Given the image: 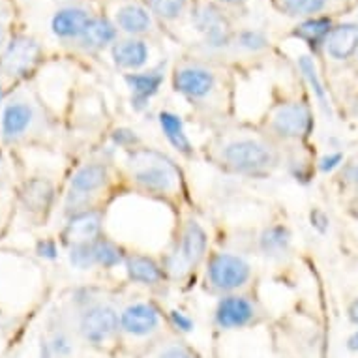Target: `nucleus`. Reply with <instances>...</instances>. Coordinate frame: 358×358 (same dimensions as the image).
<instances>
[{"label":"nucleus","instance_id":"4","mask_svg":"<svg viewBox=\"0 0 358 358\" xmlns=\"http://www.w3.org/2000/svg\"><path fill=\"white\" fill-rule=\"evenodd\" d=\"M118 324H120V319H118L117 311L113 310L111 306L98 304L90 306L83 311L79 329L87 341L103 343L117 332Z\"/></svg>","mask_w":358,"mask_h":358},{"label":"nucleus","instance_id":"23","mask_svg":"<svg viewBox=\"0 0 358 358\" xmlns=\"http://www.w3.org/2000/svg\"><path fill=\"white\" fill-rule=\"evenodd\" d=\"M117 38V29L109 19H90L87 30L83 32L81 43L87 49H101Z\"/></svg>","mask_w":358,"mask_h":358},{"label":"nucleus","instance_id":"21","mask_svg":"<svg viewBox=\"0 0 358 358\" xmlns=\"http://www.w3.org/2000/svg\"><path fill=\"white\" fill-rule=\"evenodd\" d=\"M259 248L266 257L282 259L291 248V233L283 225H271L259 236Z\"/></svg>","mask_w":358,"mask_h":358},{"label":"nucleus","instance_id":"5","mask_svg":"<svg viewBox=\"0 0 358 358\" xmlns=\"http://www.w3.org/2000/svg\"><path fill=\"white\" fill-rule=\"evenodd\" d=\"M272 129L282 139H302L310 134L311 113L306 103H285L272 117Z\"/></svg>","mask_w":358,"mask_h":358},{"label":"nucleus","instance_id":"12","mask_svg":"<svg viewBox=\"0 0 358 358\" xmlns=\"http://www.w3.org/2000/svg\"><path fill=\"white\" fill-rule=\"evenodd\" d=\"M101 214L98 210H83L70 216L64 229V238L70 246L90 244L100 236Z\"/></svg>","mask_w":358,"mask_h":358},{"label":"nucleus","instance_id":"26","mask_svg":"<svg viewBox=\"0 0 358 358\" xmlns=\"http://www.w3.org/2000/svg\"><path fill=\"white\" fill-rule=\"evenodd\" d=\"M92 255H94V263L103 268H113V266L124 263V259H126L122 250L115 242L103 238V236H98L92 242Z\"/></svg>","mask_w":358,"mask_h":358},{"label":"nucleus","instance_id":"30","mask_svg":"<svg viewBox=\"0 0 358 358\" xmlns=\"http://www.w3.org/2000/svg\"><path fill=\"white\" fill-rule=\"evenodd\" d=\"M70 263L79 271H88L94 266V255H92V242L90 244H77L70 250Z\"/></svg>","mask_w":358,"mask_h":358},{"label":"nucleus","instance_id":"29","mask_svg":"<svg viewBox=\"0 0 358 358\" xmlns=\"http://www.w3.org/2000/svg\"><path fill=\"white\" fill-rule=\"evenodd\" d=\"M327 6V0H283L285 12L291 15H313Z\"/></svg>","mask_w":358,"mask_h":358},{"label":"nucleus","instance_id":"45","mask_svg":"<svg viewBox=\"0 0 358 358\" xmlns=\"http://www.w3.org/2000/svg\"><path fill=\"white\" fill-rule=\"evenodd\" d=\"M0 43H2V30H0Z\"/></svg>","mask_w":358,"mask_h":358},{"label":"nucleus","instance_id":"22","mask_svg":"<svg viewBox=\"0 0 358 358\" xmlns=\"http://www.w3.org/2000/svg\"><path fill=\"white\" fill-rule=\"evenodd\" d=\"M23 205L30 212H45L53 201V184L45 178H34L24 184L21 194Z\"/></svg>","mask_w":358,"mask_h":358},{"label":"nucleus","instance_id":"15","mask_svg":"<svg viewBox=\"0 0 358 358\" xmlns=\"http://www.w3.org/2000/svg\"><path fill=\"white\" fill-rule=\"evenodd\" d=\"M206 246H208L206 231L197 222H188L182 233L180 248H178V253L184 259V263L188 266H194V264L199 263L201 259L205 257Z\"/></svg>","mask_w":358,"mask_h":358},{"label":"nucleus","instance_id":"33","mask_svg":"<svg viewBox=\"0 0 358 358\" xmlns=\"http://www.w3.org/2000/svg\"><path fill=\"white\" fill-rule=\"evenodd\" d=\"M169 319H171V323H173V327L180 330V332H192L195 327L194 321H192V317H188L184 311L173 310L169 313Z\"/></svg>","mask_w":358,"mask_h":358},{"label":"nucleus","instance_id":"7","mask_svg":"<svg viewBox=\"0 0 358 358\" xmlns=\"http://www.w3.org/2000/svg\"><path fill=\"white\" fill-rule=\"evenodd\" d=\"M216 87V76L206 68L188 66L175 73V90L189 100H203Z\"/></svg>","mask_w":358,"mask_h":358},{"label":"nucleus","instance_id":"14","mask_svg":"<svg viewBox=\"0 0 358 358\" xmlns=\"http://www.w3.org/2000/svg\"><path fill=\"white\" fill-rule=\"evenodd\" d=\"M327 53L336 60L349 59L358 49V24L345 23L334 27L324 41Z\"/></svg>","mask_w":358,"mask_h":358},{"label":"nucleus","instance_id":"10","mask_svg":"<svg viewBox=\"0 0 358 358\" xmlns=\"http://www.w3.org/2000/svg\"><path fill=\"white\" fill-rule=\"evenodd\" d=\"M164 83V68L143 71V73H128L126 85L131 90V107L136 111L147 109L148 101L159 92V87Z\"/></svg>","mask_w":358,"mask_h":358},{"label":"nucleus","instance_id":"3","mask_svg":"<svg viewBox=\"0 0 358 358\" xmlns=\"http://www.w3.org/2000/svg\"><path fill=\"white\" fill-rule=\"evenodd\" d=\"M143 159L134 171V180L147 192L165 194L175 188L176 171L167 159L158 152H143Z\"/></svg>","mask_w":358,"mask_h":358},{"label":"nucleus","instance_id":"39","mask_svg":"<svg viewBox=\"0 0 358 358\" xmlns=\"http://www.w3.org/2000/svg\"><path fill=\"white\" fill-rule=\"evenodd\" d=\"M347 315H349V321H351L352 324H358V299L352 300V304L349 306Z\"/></svg>","mask_w":358,"mask_h":358},{"label":"nucleus","instance_id":"44","mask_svg":"<svg viewBox=\"0 0 358 358\" xmlns=\"http://www.w3.org/2000/svg\"><path fill=\"white\" fill-rule=\"evenodd\" d=\"M0 100H2V87H0Z\"/></svg>","mask_w":358,"mask_h":358},{"label":"nucleus","instance_id":"9","mask_svg":"<svg viewBox=\"0 0 358 358\" xmlns=\"http://www.w3.org/2000/svg\"><path fill=\"white\" fill-rule=\"evenodd\" d=\"M194 23L199 32L205 34L210 48H225L231 40V30L227 19L214 6H201L194 13Z\"/></svg>","mask_w":358,"mask_h":358},{"label":"nucleus","instance_id":"17","mask_svg":"<svg viewBox=\"0 0 358 358\" xmlns=\"http://www.w3.org/2000/svg\"><path fill=\"white\" fill-rule=\"evenodd\" d=\"M90 17L81 8H64L53 17L51 29L59 38H81Z\"/></svg>","mask_w":358,"mask_h":358},{"label":"nucleus","instance_id":"43","mask_svg":"<svg viewBox=\"0 0 358 358\" xmlns=\"http://www.w3.org/2000/svg\"><path fill=\"white\" fill-rule=\"evenodd\" d=\"M220 2H223V4H241L244 0H220Z\"/></svg>","mask_w":358,"mask_h":358},{"label":"nucleus","instance_id":"31","mask_svg":"<svg viewBox=\"0 0 358 358\" xmlns=\"http://www.w3.org/2000/svg\"><path fill=\"white\" fill-rule=\"evenodd\" d=\"M238 43H241L242 49L246 51H261L268 45V41L264 38V34L257 32V30H244L241 36H238Z\"/></svg>","mask_w":358,"mask_h":358},{"label":"nucleus","instance_id":"32","mask_svg":"<svg viewBox=\"0 0 358 358\" xmlns=\"http://www.w3.org/2000/svg\"><path fill=\"white\" fill-rule=\"evenodd\" d=\"M111 139L113 143L117 145V147L120 148H136L139 143H141V139L137 137L136 131H131V129L128 128H118L115 129L111 134Z\"/></svg>","mask_w":358,"mask_h":358},{"label":"nucleus","instance_id":"2","mask_svg":"<svg viewBox=\"0 0 358 358\" xmlns=\"http://www.w3.org/2000/svg\"><path fill=\"white\" fill-rule=\"evenodd\" d=\"M252 276V266L238 255L233 253H216L208 261L206 268V282L212 289L222 293H233L236 289L244 287Z\"/></svg>","mask_w":358,"mask_h":358},{"label":"nucleus","instance_id":"28","mask_svg":"<svg viewBox=\"0 0 358 358\" xmlns=\"http://www.w3.org/2000/svg\"><path fill=\"white\" fill-rule=\"evenodd\" d=\"M148 8L158 17L171 21V19L180 17V13L186 8V0H148Z\"/></svg>","mask_w":358,"mask_h":358},{"label":"nucleus","instance_id":"40","mask_svg":"<svg viewBox=\"0 0 358 358\" xmlns=\"http://www.w3.org/2000/svg\"><path fill=\"white\" fill-rule=\"evenodd\" d=\"M345 178L349 180V182L358 184V165H351V167H347Z\"/></svg>","mask_w":358,"mask_h":358},{"label":"nucleus","instance_id":"27","mask_svg":"<svg viewBox=\"0 0 358 358\" xmlns=\"http://www.w3.org/2000/svg\"><path fill=\"white\" fill-rule=\"evenodd\" d=\"M299 68H300V71H302V76L306 77V81L310 83L311 90H313V94H315V98H317L321 109H323V111L327 113L329 117H332V109H330L329 98H327V90H324L323 83H321V79H319L315 62H313L310 57H300Z\"/></svg>","mask_w":358,"mask_h":358},{"label":"nucleus","instance_id":"16","mask_svg":"<svg viewBox=\"0 0 358 358\" xmlns=\"http://www.w3.org/2000/svg\"><path fill=\"white\" fill-rule=\"evenodd\" d=\"M113 60L122 70H139L147 64L148 48L141 40H124L113 45Z\"/></svg>","mask_w":358,"mask_h":358},{"label":"nucleus","instance_id":"34","mask_svg":"<svg viewBox=\"0 0 358 358\" xmlns=\"http://www.w3.org/2000/svg\"><path fill=\"white\" fill-rule=\"evenodd\" d=\"M341 162H343V154L330 152L321 158V162H319V167H321V171H323V173H330V171H334L336 167H340Z\"/></svg>","mask_w":358,"mask_h":358},{"label":"nucleus","instance_id":"18","mask_svg":"<svg viewBox=\"0 0 358 358\" xmlns=\"http://www.w3.org/2000/svg\"><path fill=\"white\" fill-rule=\"evenodd\" d=\"M107 182V167L101 164H88L83 165L76 175L71 176V189L70 194L76 195H90Z\"/></svg>","mask_w":358,"mask_h":358},{"label":"nucleus","instance_id":"36","mask_svg":"<svg viewBox=\"0 0 358 358\" xmlns=\"http://www.w3.org/2000/svg\"><path fill=\"white\" fill-rule=\"evenodd\" d=\"M36 252L43 259H55L59 250H57V244L53 241H40L36 246Z\"/></svg>","mask_w":358,"mask_h":358},{"label":"nucleus","instance_id":"13","mask_svg":"<svg viewBox=\"0 0 358 358\" xmlns=\"http://www.w3.org/2000/svg\"><path fill=\"white\" fill-rule=\"evenodd\" d=\"M124 266H126V274L134 283H141V285H156L164 280V268L158 261H154L148 255H128L124 259Z\"/></svg>","mask_w":358,"mask_h":358},{"label":"nucleus","instance_id":"35","mask_svg":"<svg viewBox=\"0 0 358 358\" xmlns=\"http://www.w3.org/2000/svg\"><path fill=\"white\" fill-rule=\"evenodd\" d=\"M51 351H53L55 355H59V357H66V355H70L71 352L70 340H68L64 334H57L55 336L53 343H51Z\"/></svg>","mask_w":358,"mask_h":358},{"label":"nucleus","instance_id":"25","mask_svg":"<svg viewBox=\"0 0 358 358\" xmlns=\"http://www.w3.org/2000/svg\"><path fill=\"white\" fill-rule=\"evenodd\" d=\"M330 32H332V21L329 17H315L300 24L299 29L294 30V36L308 41L310 45H317L327 41Z\"/></svg>","mask_w":358,"mask_h":358},{"label":"nucleus","instance_id":"24","mask_svg":"<svg viewBox=\"0 0 358 358\" xmlns=\"http://www.w3.org/2000/svg\"><path fill=\"white\" fill-rule=\"evenodd\" d=\"M118 27L128 34H143L152 27V19L141 6H124L117 12Z\"/></svg>","mask_w":358,"mask_h":358},{"label":"nucleus","instance_id":"11","mask_svg":"<svg viewBox=\"0 0 358 358\" xmlns=\"http://www.w3.org/2000/svg\"><path fill=\"white\" fill-rule=\"evenodd\" d=\"M159 313L152 304L137 302L120 313V329L131 336H147L158 329Z\"/></svg>","mask_w":358,"mask_h":358},{"label":"nucleus","instance_id":"19","mask_svg":"<svg viewBox=\"0 0 358 358\" xmlns=\"http://www.w3.org/2000/svg\"><path fill=\"white\" fill-rule=\"evenodd\" d=\"M159 128L164 131V136L167 137V141L184 156H194V145L189 141V137L186 136V129H184L182 118L171 111H162L159 113Z\"/></svg>","mask_w":358,"mask_h":358},{"label":"nucleus","instance_id":"6","mask_svg":"<svg viewBox=\"0 0 358 358\" xmlns=\"http://www.w3.org/2000/svg\"><path fill=\"white\" fill-rule=\"evenodd\" d=\"M41 57V49L38 41L27 36H17L8 43L6 51L2 55V68L10 76H27L32 71Z\"/></svg>","mask_w":358,"mask_h":358},{"label":"nucleus","instance_id":"42","mask_svg":"<svg viewBox=\"0 0 358 358\" xmlns=\"http://www.w3.org/2000/svg\"><path fill=\"white\" fill-rule=\"evenodd\" d=\"M51 355H53V351H51V345L49 343H41V358H51Z\"/></svg>","mask_w":358,"mask_h":358},{"label":"nucleus","instance_id":"41","mask_svg":"<svg viewBox=\"0 0 358 358\" xmlns=\"http://www.w3.org/2000/svg\"><path fill=\"white\" fill-rule=\"evenodd\" d=\"M347 347H349L351 351H358V332L349 338V341H347Z\"/></svg>","mask_w":358,"mask_h":358},{"label":"nucleus","instance_id":"1","mask_svg":"<svg viewBox=\"0 0 358 358\" xmlns=\"http://www.w3.org/2000/svg\"><path fill=\"white\" fill-rule=\"evenodd\" d=\"M222 159L227 167L236 173L250 176H259L271 173L276 165V154L264 143L255 139H236L225 145L222 150Z\"/></svg>","mask_w":358,"mask_h":358},{"label":"nucleus","instance_id":"38","mask_svg":"<svg viewBox=\"0 0 358 358\" xmlns=\"http://www.w3.org/2000/svg\"><path fill=\"white\" fill-rule=\"evenodd\" d=\"M310 220H311V227H315L319 233H324V231L329 229V217L324 216L321 210L311 212Z\"/></svg>","mask_w":358,"mask_h":358},{"label":"nucleus","instance_id":"37","mask_svg":"<svg viewBox=\"0 0 358 358\" xmlns=\"http://www.w3.org/2000/svg\"><path fill=\"white\" fill-rule=\"evenodd\" d=\"M158 358H195L192 352L182 345H173V347H167Z\"/></svg>","mask_w":358,"mask_h":358},{"label":"nucleus","instance_id":"20","mask_svg":"<svg viewBox=\"0 0 358 358\" xmlns=\"http://www.w3.org/2000/svg\"><path fill=\"white\" fill-rule=\"evenodd\" d=\"M32 122V109L27 103H10L2 115V134L6 139L23 136Z\"/></svg>","mask_w":358,"mask_h":358},{"label":"nucleus","instance_id":"8","mask_svg":"<svg viewBox=\"0 0 358 358\" xmlns=\"http://www.w3.org/2000/svg\"><path fill=\"white\" fill-rule=\"evenodd\" d=\"M253 317H255V308L246 296L229 294L217 302L216 323L220 329H242L252 323Z\"/></svg>","mask_w":358,"mask_h":358}]
</instances>
